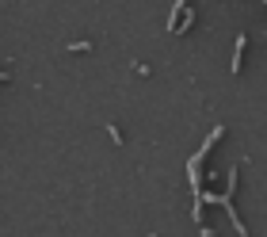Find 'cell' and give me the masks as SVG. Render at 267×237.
Masks as SVG:
<instances>
[{
	"label": "cell",
	"instance_id": "6da1fadb",
	"mask_svg": "<svg viewBox=\"0 0 267 237\" xmlns=\"http://www.w3.org/2000/svg\"><path fill=\"white\" fill-rule=\"evenodd\" d=\"M244 46H248V35H241V38H237V46H233V73H241V54H244Z\"/></svg>",
	"mask_w": 267,
	"mask_h": 237
},
{
	"label": "cell",
	"instance_id": "7a4b0ae2",
	"mask_svg": "<svg viewBox=\"0 0 267 237\" xmlns=\"http://www.w3.org/2000/svg\"><path fill=\"white\" fill-rule=\"evenodd\" d=\"M202 237H214V229H206V226H202Z\"/></svg>",
	"mask_w": 267,
	"mask_h": 237
},
{
	"label": "cell",
	"instance_id": "3957f363",
	"mask_svg": "<svg viewBox=\"0 0 267 237\" xmlns=\"http://www.w3.org/2000/svg\"><path fill=\"white\" fill-rule=\"evenodd\" d=\"M149 237H156V233H149Z\"/></svg>",
	"mask_w": 267,
	"mask_h": 237
}]
</instances>
